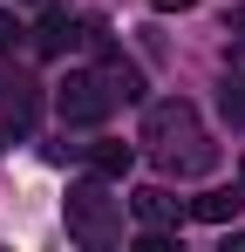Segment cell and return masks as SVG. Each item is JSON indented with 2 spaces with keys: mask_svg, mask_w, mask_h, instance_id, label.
<instances>
[{
  "mask_svg": "<svg viewBox=\"0 0 245 252\" xmlns=\"http://www.w3.org/2000/svg\"><path fill=\"white\" fill-rule=\"evenodd\" d=\"M143 143L163 157V170H184V177H191V170H211V157H218V150L204 143L198 109H191L184 95H177V102H150V109H143Z\"/></svg>",
  "mask_w": 245,
  "mask_h": 252,
  "instance_id": "6da1fadb",
  "label": "cell"
},
{
  "mask_svg": "<svg viewBox=\"0 0 245 252\" xmlns=\"http://www.w3.org/2000/svg\"><path fill=\"white\" fill-rule=\"evenodd\" d=\"M68 232H75L82 246H95V252L122 239V198H109V191H102V177L68 191Z\"/></svg>",
  "mask_w": 245,
  "mask_h": 252,
  "instance_id": "7a4b0ae2",
  "label": "cell"
},
{
  "mask_svg": "<svg viewBox=\"0 0 245 252\" xmlns=\"http://www.w3.org/2000/svg\"><path fill=\"white\" fill-rule=\"evenodd\" d=\"M55 109H61V123H68V129H89V123H102L116 102H109V89L95 82V68H75V75L55 82Z\"/></svg>",
  "mask_w": 245,
  "mask_h": 252,
  "instance_id": "3957f363",
  "label": "cell"
},
{
  "mask_svg": "<svg viewBox=\"0 0 245 252\" xmlns=\"http://www.w3.org/2000/svg\"><path fill=\"white\" fill-rule=\"evenodd\" d=\"M34 109H41L34 75H7V82H0V123L14 129V136H28V129H34Z\"/></svg>",
  "mask_w": 245,
  "mask_h": 252,
  "instance_id": "277c9868",
  "label": "cell"
},
{
  "mask_svg": "<svg viewBox=\"0 0 245 252\" xmlns=\"http://www.w3.org/2000/svg\"><path fill=\"white\" fill-rule=\"evenodd\" d=\"M102 62H95V82L109 89V102H143V68L136 62H122L116 48H95Z\"/></svg>",
  "mask_w": 245,
  "mask_h": 252,
  "instance_id": "5b68a950",
  "label": "cell"
},
{
  "mask_svg": "<svg viewBox=\"0 0 245 252\" xmlns=\"http://www.w3.org/2000/svg\"><path fill=\"white\" fill-rule=\"evenodd\" d=\"M129 211H136V218H143L150 232H170V225H184V218H191V205H177V198H170L163 184H143V191L129 198Z\"/></svg>",
  "mask_w": 245,
  "mask_h": 252,
  "instance_id": "8992f818",
  "label": "cell"
},
{
  "mask_svg": "<svg viewBox=\"0 0 245 252\" xmlns=\"http://www.w3.org/2000/svg\"><path fill=\"white\" fill-rule=\"evenodd\" d=\"M75 41H82V21H68L61 7H41V28H34V55H41V62L68 55Z\"/></svg>",
  "mask_w": 245,
  "mask_h": 252,
  "instance_id": "52a82bcc",
  "label": "cell"
},
{
  "mask_svg": "<svg viewBox=\"0 0 245 252\" xmlns=\"http://www.w3.org/2000/svg\"><path fill=\"white\" fill-rule=\"evenodd\" d=\"M82 157H89V170H95L102 184H116V177H129V164H136V150H129V143H89Z\"/></svg>",
  "mask_w": 245,
  "mask_h": 252,
  "instance_id": "ba28073f",
  "label": "cell"
},
{
  "mask_svg": "<svg viewBox=\"0 0 245 252\" xmlns=\"http://www.w3.org/2000/svg\"><path fill=\"white\" fill-rule=\"evenodd\" d=\"M245 211V191H204V198H191V218L198 225H232Z\"/></svg>",
  "mask_w": 245,
  "mask_h": 252,
  "instance_id": "9c48e42d",
  "label": "cell"
},
{
  "mask_svg": "<svg viewBox=\"0 0 245 252\" xmlns=\"http://www.w3.org/2000/svg\"><path fill=\"white\" fill-rule=\"evenodd\" d=\"M218 102H225V116H232V123L245 129V75H232V82L218 89Z\"/></svg>",
  "mask_w": 245,
  "mask_h": 252,
  "instance_id": "30bf717a",
  "label": "cell"
},
{
  "mask_svg": "<svg viewBox=\"0 0 245 252\" xmlns=\"http://www.w3.org/2000/svg\"><path fill=\"white\" fill-rule=\"evenodd\" d=\"M21 34H28V28H21V21H14V14L0 7V48H21Z\"/></svg>",
  "mask_w": 245,
  "mask_h": 252,
  "instance_id": "8fae6325",
  "label": "cell"
},
{
  "mask_svg": "<svg viewBox=\"0 0 245 252\" xmlns=\"http://www.w3.org/2000/svg\"><path fill=\"white\" fill-rule=\"evenodd\" d=\"M150 7H157V14H184L191 0H150Z\"/></svg>",
  "mask_w": 245,
  "mask_h": 252,
  "instance_id": "7c38bea8",
  "label": "cell"
},
{
  "mask_svg": "<svg viewBox=\"0 0 245 252\" xmlns=\"http://www.w3.org/2000/svg\"><path fill=\"white\" fill-rule=\"evenodd\" d=\"M232 34H239V48H245V7H239V14H232Z\"/></svg>",
  "mask_w": 245,
  "mask_h": 252,
  "instance_id": "4fadbf2b",
  "label": "cell"
},
{
  "mask_svg": "<svg viewBox=\"0 0 245 252\" xmlns=\"http://www.w3.org/2000/svg\"><path fill=\"white\" fill-rule=\"evenodd\" d=\"M21 7H55V0H21Z\"/></svg>",
  "mask_w": 245,
  "mask_h": 252,
  "instance_id": "5bb4252c",
  "label": "cell"
},
{
  "mask_svg": "<svg viewBox=\"0 0 245 252\" xmlns=\"http://www.w3.org/2000/svg\"><path fill=\"white\" fill-rule=\"evenodd\" d=\"M232 246H239V252H245V232H232Z\"/></svg>",
  "mask_w": 245,
  "mask_h": 252,
  "instance_id": "9a60e30c",
  "label": "cell"
},
{
  "mask_svg": "<svg viewBox=\"0 0 245 252\" xmlns=\"http://www.w3.org/2000/svg\"><path fill=\"white\" fill-rule=\"evenodd\" d=\"M239 184H245V164H239Z\"/></svg>",
  "mask_w": 245,
  "mask_h": 252,
  "instance_id": "2e32d148",
  "label": "cell"
}]
</instances>
